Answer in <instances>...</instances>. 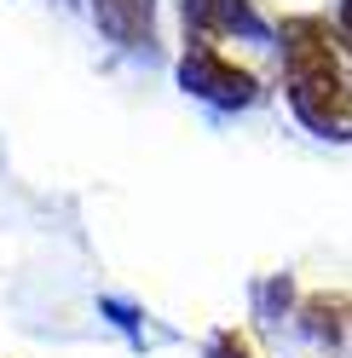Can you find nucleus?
Instances as JSON below:
<instances>
[{
  "mask_svg": "<svg viewBox=\"0 0 352 358\" xmlns=\"http://www.w3.org/2000/svg\"><path fill=\"white\" fill-rule=\"evenodd\" d=\"M289 47V87H295V110L329 139H352V76L335 52V35L318 17H295L283 29Z\"/></svg>",
  "mask_w": 352,
  "mask_h": 358,
  "instance_id": "1",
  "label": "nucleus"
},
{
  "mask_svg": "<svg viewBox=\"0 0 352 358\" xmlns=\"http://www.w3.org/2000/svg\"><path fill=\"white\" fill-rule=\"evenodd\" d=\"M191 17L203 29H231V24L249 17V6H243V0H191Z\"/></svg>",
  "mask_w": 352,
  "mask_h": 358,
  "instance_id": "4",
  "label": "nucleus"
},
{
  "mask_svg": "<svg viewBox=\"0 0 352 358\" xmlns=\"http://www.w3.org/2000/svg\"><path fill=\"white\" fill-rule=\"evenodd\" d=\"M185 81L203 87L208 99H254V76L237 70V64H226L219 52H191L185 58Z\"/></svg>",
  "mask_w": 352,
  "mask_h": 358,
  "instance_id": "2",
  "label": "nucleus"
},
{
  "mask_svg": "<svg viewBox=\"0 0 352 358\" xmlns=\"http://www.w3.org/2000/svg\"><path fill=\"white\" fill-rule=\"evenodd\" d=\"M93 12L116 41H127V47L150 35V0H93Z\"/></svg>",
  "mask_w": 352,
  "mask_h": 358,
  "instance_id": "3",
  "label": "nucleus"
},
{
  "mask_svg": "<svg viewBox=\"0 0 352 358\" xmlns=\"http://www.w3.org/2000/svg\"><path fill=\"white\" fill-rule=\"evenodd\" d=\"M341 29H346V47H352V0H346V12H341Z\"/></svg>",
  "mask_w": 352,
  "mask_h": 358,
  "instance_id": "5",
  "label": "nucleus"
}]
</instances>
